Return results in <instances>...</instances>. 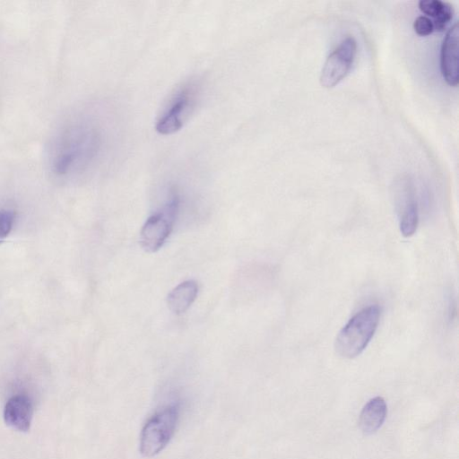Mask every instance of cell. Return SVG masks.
<instances>
[{"mask_svg":"<svg viewBox=\"0 0 459 459\" xmlns=\"http://www.w3.org/2000/svg\"><path fill=\"white\" fill-rule=\"evenodd\" d=\"M393 196L399 229L403 237L412 236L419 224V210L416 190L409 175H401L394 182Z\"/></svg>","mask_w":459,"mask_h":459,"instance_id":"obj_6","label":"cell"},{"mask_svg":"<svg viewBox=\"0 0 459 459\" xmlns=\"http://www.w3.org/2000/svg\"><path fill=\"white\" fill-rule=\"evenodd\" d=\"M179 204V195L172 190L162 207L146 220L140 232V244L146 252H156L164 245L172 231Z\"/></svg>","mask_w":459,"mask_h":459,"instance_id":"obj_5","label":"cell"},{"mask_svg":"<svg viewBox=\"0 0 459 459\" xmlns=\"http://www.w3.org/2000/svg\"><path fill=\"white\" fill-rule=\"evenodd\" d=\"M419 8L433 18L434 30H443L453 18L454 8L447 2L440 0H420Z\"/></svg>","mask_w":459,"mask_h":459,"instance_id":"obj_12","label":"cell"},{"mask_svg":"<svg viewBox=\"0 0 459 459\" xmlns=\"http://www.w3.org/2000/svg\"><path fill=\"white\" fill-rule=\"evenodd\" d=\"M179 414L180 403L177 401L148 419L140 435V452L143 456L152 457L163 450L176 430Z\"/></svg>","mask_w":459,"mask_h":459,"instance_id":"obj_4","label":"cell"},{"mask_svg":"<svg viewBox=\"0 0 459 459\" xmlns=\"http://www.w3.org/2000/svg\"><path fill=\"white\" fill-rule=\"evenodd\" d=\"M15 220V213L9 210H0V241L11 232Z\"/></svg>","mask_w":459,"mask_h":459,"instance_id":"obj_13","label":"cell"},{"mask_svg":"<svg viewBox=\"0 0 459 459\" xmlns=\"http://www.w3.org/2000/svg\"><path fill=\"white\" fill-rule=\"evenodd\" d=\"M380 313L377 305L368 306L357 312L338 333L334 342L336 353L345 359L359 355L375 334Z\"/></svg>","mask_w":459,"mask_h":459,"instance_id":"obj_2","label":"cell"},{"mask_svg":"<svg viewBox=\"0 0 459 459\" xmlns=\"http://www.w3.org/2000/svg\"><path fill=\"white\" fill-rule=\"evenodd\" d=\"M197 293V282L194 280L185 281L169 293L168 307L175 314L185 313L195 300Z\"/></svg>","mask_w":459,"mask_h":459,"instance_id":"obj_11","label":"cell"},{"mask_svg":"<svg viewBox=\"0 0 459 459\" xmlns=\"http://www.w3.org/2000/svg\"><path fill=\"white\" fill-rule=\"evenodd\" d=\"M201 87L196 80L178 86L164 102L156 119L155 128L160 134L179 131L196 108Z\"/></svg>","mask_w":459,"mask_h":459,"instance_id":"obj_3","label":"cell"},{"mask_svg":"<svg viewBox=\"0 0 459 459\" xmlns=\"http://www.w3.org/2000/svg\"><path fill=\"white\" fill-rule=\"evenodd\" d=\"M386 413V403L382 397L370 399L360 412L359 429L366 435L376 432L383 425Z\"/></svg>","mask_w":459,"mask_h":459,"instance_id":"obj_10","label":"cell"},{"mask_svg":"<svg viewBox=\"0 0 459 459\" xmlns=\"http://www.w3.org/2000/svg\"><path fill=\"white\" fill-rule=\"evenodd\" d=\"M413 29L418 35L428 36L433 32L434 25L428 16L420 15L413 22Z\"/></svg>","mask_w":459,"mask_h":459,"instance_id":"obj_14","label":"cell"},{"mask_svg":"<svg viewBox=\"0 0 459 459\" xmlns=\"http://www.w3.org/2000/svg\"><path fill=\"white\" fill-rule=\"evenodd\" d=\"M459 26L455 22L447 30L440 50V69L444 80L451 86L458 83Z\"/></svg>","mask_w":459,"mask_h":459,"instance_id":"obj_8","label":"cell"},{"mask_svg":"<svg viewBox=\"0 0 459 459\" xmlns=\"http://www.w3.org/2000/svg\"><path fill=\"white\" fill-rule=\"evenodd\" d=\"M357 53V42L352 36H347L326 58L321 70L320 82L325 88H332L349 73Z\"/></svg>","mask_w":459,"mask_h":459,"instance_id":"obj_7","label":"cell"},{"mask_svg":"<svg viewBox=\"0 0 459 459\" xmlns=\"http://www.w3.org/2000/svg\"><path fill=\"white\" fill-rule=\"evenodd\" d=\"M105 143L102 128L91 121L70 126L53 150L52 166L58 174L82 171L99 159Z\"/></svg>","mask_w":459,"mask_h":459,"instance_id":"obj_1","label":"cell"},{"mask_svg":"<svg viewBox=\"0 0 459 459\" xmlns=\"http://www.w3.org/2000/svg\"><path fill=\"white\" fill-rule=\"evenodd\" d=\"M32 414V403L26 394L13 395L4 405L5 423L18 431L27 432L30 429Z\"/></svg>","mask_w":459,"mask_h":459,"instance_id":"obj_9","label":"cell"}]
</instances>
